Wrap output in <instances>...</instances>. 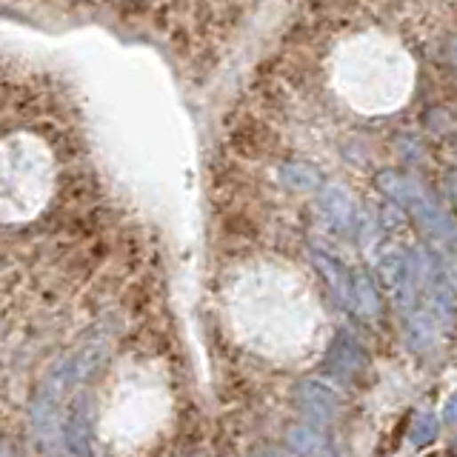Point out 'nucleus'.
<instances>
[{"instance_id":"nucleus-10","label":"nucleus","mask_w":457,"mask_h":457,"mask_svg":"<svg viewBox=\"0 0 457 457\" xmlns=\"http://www.w3.org/2000/svg\"><path fill=\"white\" fill-rule=\"evenodd\" d=\"M449 192H452L454 204H457V174H452V178H449Z\"/></svg>"},{"instance_id":"nucleus-1","label":"nucleus","mask_w":457,"mask_h":457,"mask_svg":"<svg viewBox=\"0 0 457 457\" xmlns=\"http://www.w3.org/2000/svg\"><path fill=\"white\" fill-rule=\"evenodd\" d=\"M378 275L383 286L400 309H412L414 303V275H412V261L395 246H386L378 254Z\"/></svg>"},{"instance_id":"nucleus-8","label":"nucleus","mask_w":457,"mask_h":457,"mask_svg":"<svg viewBox=\"0 0 457 457\" xmlns=\"http://www.w3.org/2000/svg\"><path fill=\"white\" fill-rule=\"evenodd\" d=\"M286 174V183L298 186V189H309V186H317V172L312 166H303V164H292L284 169Z\"/></svg>"},{"instance_id":"nucleus-6","label":"nucleus","mask_w":457,"mask_h":457,"mask_svg":"<svg viewBox=\"0 0 457 457\" xmlns=\"http://www.w3.org/2000/svg\"><path fill=\"white\" fill-rule=\"evenodd\" d=\"M289 440H292V446L298 449L303 457H324L326 454V440L320 437L317 432H312V429H306V426L292 429Z\"/></svg>"},{"instance_id":"nucleus-2","label":"nucleus","mask_w":457,"mask_h":457,"mask_svg":"<svg viewBox=\"0 0 457 457\" xmlns=\"http://www.w3.org/2000/svg\"><path fill=\"white\" fill-rule=\"evenodd\" d=\"M298 403L306 414H312L315 421H332L338 414V397L320 383H301L298 389Z\"/></svg>"},{"instance_id":"nucleus-3","label":"nucleus","mask_w":457,"mask_h":457,"mask_svg":"<svg viewBox=\"0 0 457 457\" xmlns=\"http://www.w3.org/2000/svg\"><path fill=\"white\" fill-rule=\"evenodd\" d=\"M329 366L334 369V374H341V378H352L355 372L363 369V352L355 341L349 338H341L332 349V357H329Z\"/></svg>"},{"instance_id":"nucleus-4","label":"nucleus","mask_w":457,"mask_h":457,"mask_svg":"<svg viewBox=\"0 0 457 457\" xmlns=\"http://www.w3.org/2000/svg\"><path fill=\"white\" fill-rule=\"evenodd\" d=\"M352 306L363 317H378L381 315V298L374 292L372 280L366 275H355L352 280Z\"/></svg>"},{"instance_id":"nucleus-5","label":"nucleus","mask_w":457,"mask_h":457,"mask_svg":"<svg viewBox=\"0 0 457 457\" xmlns=\"http://www.w3.org/2000/svg\"><path fill=\"white\" fill-rule=\"evenodd\" d=\"M324 206H326L329 218L338 223L341 228H352L355 226V206H352V200H349V195L343 189H338V186L326 189Z\"/></svg>"},{"instance_id":"nucleus-7","label":"nucleus","mask_w":457,"mask_h":457,"mask_svg":"<svg viewBox=\"0 0 457 457\" xmlns=\"http://www.w3.org/2000/svg\"><path fill=\"white\" fill-rule=\"evenodd\" d=\"M437 432H440V423L435 414H418V418L412 421V429H409V440L412 446H429L432 440H437Z\"/></svg>"},{"instance_id":"nucleus-9","label":"nucleus","mask_w":457,"mask_h":457,"mask_svg":"<svg viewBox=\"0 0 457 457\" xmlns=\"http://www.w3.org/2000/svg\"><path fill=\"white\" fill-rule=\"evenodd\" d=\"M443 418H446V423H449V426H454V429H457V392L449 397L446 409H443Z\"/></svg>"}]
</instances>
